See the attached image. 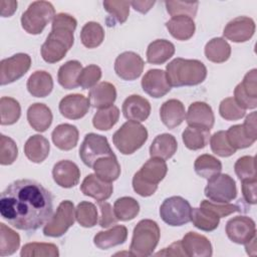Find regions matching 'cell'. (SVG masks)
Returning <instances> with one entry per match:
<instances>
[{
    "mask_svg": "<svg viewBox=\"0 0 257 257\" xmlns=\"http://www.w3.org/2000/svg\"><path fill=\"white\" fill-rule=\"evenodd\" d=\"M52 213V194L34 180L14 181L1 193V217L18 230L36 231L46 224Z\"/></svg>",
    "mask_w": 257,
    "mask_h": 257,
    "instance_id": "6da1fadb",
    "label": "cell"
},
{
    "mask_svg": "<svg viewBox=\"0 0 257 257\" xmlns=\"http://www.w3.org/2000/svg\"><path fill=\"white\" fill-rule=\"evenodd\" d=\"M76 19L67 13H58L52 20L51 32L41 46V56L45 62L60 61L72 47L73 32L76 28Z\"/></svg>",
    "mask_w": 257,
    "mask_h": 257,
    "instance_id": "7a4b0ae2",
    "label": "cell"
},
{
    "mask_svg": "<svg viewBox=\"0 0 257 257\" xmlns=\"http://www.w3.org/2000/svg\"><path fill=\"white\" fill-rule=\"evenodd\" d=\"M166 75L171 86H193L206 79L207 68L200 60L178 57L167 64Z\"/></svg>",
    "mask_w": 257,
    "mask_h": 257,
    "instance_id": "3957f363",
    "label": "cell"
},
{
    "mask_svg": "<svg viewBox=\"0 0 257 257\" xmlns=\"http://www.w3.org/2000/svg\"><path fill=\"white\" fill-rule=\"evenodd\" d=\"M168 167L165 160L151 158L143 165L141 170L134 175V191L142 197L154 195L158 189L159 183L166 177Z\"/></svg>",
    "mask_w": 257,
    "mask_h": 257,
    "instance_id": "277c9868",
    "label": "cell"
},
{
    "mask_svg": "<svg viewBox=\"0 0 257 257\" xmlns=\"http://www.w3.org/2000/svg\"><path fill=\"white\" fill-rule=\"evenodd\" d=\"M161 236L160 227L151 219L141 220L134 228L130 246V255L147 257L153 254Z\"/></svg>",
    "mask_w": 257,
    "mask_h": 257,
    "instance_id": "5b68a950",
    "label": "cell"
},
{
    "mask_svg": "<svg viewBox=\"0 0 257 257\" xmlns=\"http://www.w3.org/2000/svg\"><path fill=\"white\" fill-rule=\"evenodd\" d=\"M148 140V131L140 122L128 120L124 122L112 136L115 148L122 155H132Z\"/></svg>",
    "mask_w": 257,
    "mask_h": 257,
    "instance_id": "8992f818",
    "label": "cell"
},
{
    "mask_svg": "<svg viewBox=\"0 0 257 257\" xmlns=\"http://www.w3.org/2000/svg\"><path fill=\"white\" fill-rule=\"evenodd\" d=\"M55 10L53 5L48 1H34L27 10L22 13V28L29 34H40L45 26L53 20Z\"/></svg>",
    "mask_w": 257,
    "mask_h": 257,
    "instance_id": "52a82bcc",
    "label": "cell"
},
{
    "mask_svg": "<svg viewBox=\"0 0 257 257\" xmlns=\"http://www.w3.org/2000/svg\"><path fill=\"white\" fill-rule=\"evenodd\" d=\"M191 211L192 207L186 199L180 196H172L161 205L160 216L166 224L177 227L191 221Z\"/></svg>",
    "mask_w": 257,
    "mask_h": 257,
    "instance_id": "ba28073f",
    "label": "cell"
},
{
    "mask_svg": "<svg viewBox=\"0 0 257 257\" xmlns=\"http://www.w3.org/2000/svg\"><path fill=\"white\" fill-rule=\"evenodd\" d=\"M75 219V209L71 201H62L56 212L46 222L43 227V234L47 237H60L73 225Z\"/></svg>",
    "mask_w": 257,
    "mask_h": 257,
    "instance_id": "9c48e42d",
    "label": "cell"
},
{
    "mask_svg": "<svg viewBox=\"0 0 257 257\" xmlns=\"http://www.w3.org/2000/svg\"><path fill=\"white\" fill-rule=\"evenodd\" d=\"M105 156H114L107 139L93 133L85 135L79 148V157L82 163L85 166L92 168L97 159Z\"/></svg>",
    "mask_w": 257,
    "mask_h": 257,
    "instance_id": "30bf717a",
    "label": "cell"
},
{
    "mask_svg": "<svg viewBox=\"0 0 257 257\" xmlns=\"http://www.w3.org/2000/svg\"><path fill=\"white\" fill-rule=\"evenodd\" d=\"M205 196L212 202L229 203L237 196L234 179L228 174H219L208 180L204 190Z\"/></svg>",
    "mask_w": 257,
    "mask_h": 257,
    "instance_id": "8fae6325",
    "label": "cell"
},
{
    "mask_svg": "<svg viewBox=\"0 0 257 257\" xmlns=\"http://www.w3.org/2000/svg\"><path fill=\"white\" fill-rule=\"evenodd\" d=\"M31 66L27 53H16L0 61V84L6 85L21 78Z\"/></svg>",
    "mask_w": 257,
    "mask_h": 257,
    "instance_id": "7c38bea8",
    "label": "cell"
},
{
    "mask_svg": "<svg viewBox=\"0 0 257 257\" xmlns=\"http://www.w3.org/2000/svg\"><path fill=\"white\" fill-rule=\"evenodd\" d=\"M144 66L143 58L134 51L120 53L114 61V71L123 80H135L140 77Z\"/></svg>",
    "mask_w": 257,
    "mask_h": 257,
    "instance_id": "4fadbf2b",
    "label": "cell"
},
{
    "mask_svg": "<svg viewBox=\"0 0 257 257\" xmlns=\"http://www.w3.org/2000/svg\"><path fill=\"white\" fill-rule=\"evenodd\" d=\"M228 238L236 244H245L256 236L255 222L247 216H237L226 224Z\"/></svg>",
    "mask_w": 257,
    "mask_h": 257,
    "instance_id": "5bb4252c",
    "label": "cell"
},
{
    "mask_svg": "<svg viewBox=\"0 0 257 257\" xmlns=\"http://www.w3.org/2000/svg\"><path fill=\"white\" fill-rule=\"evenodd\" d=\"M255 32V22L247 16H238L227 23L224 28V36L237 43L248 41Z\"/></svg>",
    "mask_w": 257,
    "mask_h": 257,
    "instance_id": "9a60e30c",
    "label": "cell"
},
{
    "mask_svg": "<svg viewBox=\"0 0 257 257\" xmlns=\"http://www.w3.org/2000/svg\"><path fill=\"white\" fill-rule=\"evenodd\" d=\"M143 90L154 98L165 96L172 88L166 71L162 69H150L142 78Z\"/></svg>",
    "mask_w": 257,
    "mask_h": 257,
    "instance_id": "2e32d148",
    "label": "cell"
},
{
    "mask_svg": "<svg viewBox=\"0 0 257 257\" xmlns=\"http://www.w3.org/2000/svg\"><path fill=\"white\" fill-rule=\"evenodd\" d=\"M186 120L189 126L200 127L211 131L215 122L212 107L204 101L193 102L186 113Z\"/></svg>",
    "mask_w": 257,
    "mask_h": 257,
    "instance_id": "e0dca14e",
    "label": "cell"
},
{
    "mask_svg": "<svg viewBox=\"0 0 257 257\" xmlns=\"http://www.w3.org/2000/svg\"><path fill=\"white\" fill-rule=\"evenodd\" d=\"M52 177L58 186L68 189L78 184L80 170L75 163L69 160H62L53 166Z\"/></svg>",
    "mask_w": 257,
    "mask_h": 257,
    "instance_id": "ac0fdd59",
    "label": "cell"
},
{
    "mask_svg": "<svg viewBox=\"0 0 257 257\" xmlns=\"http://www.w3.org/2000/svg\"><path fill=\"white\" fill-rule=\"evenodd\" d=\"M89 100L84 95L72 93L64 96L59 102L60 113L68 119H79L89 109Z\"/></svg>",
    "mask_w": 257,
    "mask_h": 257,
    "instance_id": "d6986e66",
    "label": "cell"
},
{
    "mask_svg": "<svg viewBox=\"0 0 257 257\" xmlns=\"http://www.w3.org/2000/svg\"><path fill=\"white\" fill-rule=\"evenodd\" d=\"M181 242L188 257H210L213 254L212 244L204 235L188 232Z\"/></svg>",
    "mask_w": 257,
    "mask_h": 257,
    "instance_id": "ffe728a7",
    "label": "cell"
},
{
    "mask_svg": "<svg viewBox=\"0 0 257 257\" xmlns=\"http://www.w3.org/2000/svg\"><path fill=\"white\" fill-rule=\"evenodd\" d=\"M80 190L83 195L91 197L97 202H102L111 196L113 186L111 183L101 180L95 174H89L82 181Z\"/></svg>",
    "mask_w": 257,
    "mask_h": 257,
    "instance_id": "44dd1931",
    "label": "cell"
},
{
    "mask_svg": "<svg viewBox=\"0 0 257 257\" xmlns=\"http://www.w3.org/2000/svg\"><path fill=\"white\" fill-rule=\"evenodd\" d=\"M121 109L126 119L141 122L149 117L151 113V103L141 95L132 94L124 99Z\"/></svg>",
    "mask_w": 257,
    "mask_h": 257,
    "instance_id": "7402d4cb",
    "label": "cell"
},
{
    "mask_svg": "<svg viewBox=\"0 0 257 257\" xmlns=\"http://www.w3.org/2000/svg\"><path fill=\"white\" fill-rule=\"evenodd\" d=\"M116 99L115 86L107 81H101L93 86L88 93V100L95 108H105L113 105Z\"/></svg>",
    "mask_w": 257,
    "mask_h": 257,
    "instance_id": "603a6c76",
    "label": "cell"
},
{
    "mask_svg": "<svg viewBox=\"0 0 257 257\" xmlns=\"http://www.w3.org/2000/svg\"><path fill=\"white\" fill-rule=\"evenodd\" d=\"M160 116L163 123L170 130L179 126L186 117L185 105L179 99H169L160 108Z\"/></svg>",
    "mask_w": 257,
    "mask_h": 257,
    "instance_id": "cb8c5ba5",
    "label": "cell"
},
{
    "mask_svg": "<svg viewBox=\"0 0 257 257\" xmlns=\"http://www.w3.org/2000/svg\"><path fill=\"white\" fill-rule=\"evenodd\" d=\"M127 229L123 225H115L106 231H99L93 237L94 245L102 250L121 245L126 241Z\"/></svg>",
    "mask_w": 257,
    "mask_h": 257,
    "instance_id": "d4e9b609",
    "label": "cell"
},
{
    "mask_svg": "<svg viewBox=\"0 0 257 257\" xmlns=\"http://www.w3.org/2000/svg\"><path fill=\"white\" fill-rule=\"evenodd\" d=\"M78 130L69 123L58 124L52 132V142L61 151H70L76 147L78 142Z\"/></svg>",
    "mask_w": 257,
    "mask_h": 257,
    "instance_id": "484cf974",
    "label": "cell"
},
{
    "mask_svg": "<svg viewBox=\"0 0 257 257\" xmlns=\"http://www.w3.org/2000/svg\"><path fill=\"white\" fill-rule=\"evenodd\" d=\"M27 120L33 130L43 133L51 125L52 112L46 104L36 102L28 107Z\"/></svg>",
    "mask_w": 257,
    "mask_h": 257,
    "instance_id": "4316f807",
    "label": "cell"
},
{
    "mask_svg": "<svg viewBox=\"0 0 257 257\" xmlns=\"http://www.w3.org/2000/svg\"><path fill=\"white\" fill-rule=\"evenodd\" d=\"M166 27L174 38L181 41L189 40L196 30L194 19L185 15L172 17L166 22Z\"/></svg>",
    "mask_w": 257,
    "mask_h": 257,
    "instance_id": "83f0119b",
    "label": "cell"
},
{
    "mask_svg": "<svg viewBox=\"0 0 257 257\" xmlns=\"http://www.w3.org/2000/svg\"><path fill=\"white\" fill-rule=\"evenodd\" d=\"M50 145L47 139L40 135L31 136L24 145V154L35 164L42 163L49 155Z\"/></svg>",
    "mask_w": 257,
    "mask_h": 257,
    "instance_id": "f1b7e54d",
    "label": "cell"
},
{
    "mask_svg": "<svg viewBox=\"0 0 257 257\" xmlns=\"http://www.w3.org/2000/svg\"><path fill=\"white\" fill-rule=\"evenodd\" d=\"M26 86L32 96L45 97L52 91L53 79L47 71L37 70L29 76Z\"/></svg>",
    "mask_w": 257,
    "mask_h": 257,
    "instance_id": "f546056e",
    "label": "cell"
},
{
    "mask_svg": "<svg viewBox=\"0 0 257 257\" xmlns=\"http://www.w3.org/2000/svg\"><path fill=\"white\" fill-rule=\"evenodd\" d=\"M178 149L177 140L173 135L162 134L155 138L150 146L151 158H159L162 160L171 159Z\"/></svg>",
    "mask_w": 257,
    "mask_h": 257,
    "instance_id": "4dcf8cb0",
    "label": "cell"
},
{
    "mask_svg": "<svg viewBox=\"0 0 257 257\" xmlns=\"http://www.w3.org/2000/svg\"><path fill=\"white\" fill-rule=\"evenodd\" d=\"M175 53V45L166 39L151 42L147 49V60L152 64H163Z\"/></svg>",
    "mask_w": 257,
    "mask_h": 257,
    "instance_id": "1f68e13d",
    "label": "cell"
},
{
    "mask_svg": "<svg viewBox=\"0 0 257 257\" xmlns=\"http://www.w3.org/2000/svg\"><path fill=\"white\" fill-rule=\"evenodd\" d=\"M95 175L105 182H113L120 175V166L114 156H105L97 159L92 166Z\"/></svg>",
    "mask_w": 257,
    "mask_h": 257,
    "instance_id": "d6a6232c",
    "label": "cell"
},
{
    "mask_svg": "<svg viewBox=\"0 0 257 257\" xmlns=\"http://www.w3.org/2000/svg\"><path fill=\"white\" fill-rule=\"evenodd\" d=\"M82 70V65L77 60H69L62 64L57 73L58 83L65 89H73L79 86L78 76Z\"/></svg>",
    "mask_w": 257,
    "mask_h": 257,
    "instance_id": "836d02e7",
    "label": "cell"
},
{
    "mask_svg": "<svg viewBox=\"0 0 257 257\" xmlns=\"http://www.w3.org/2000/svg\"><path fill=\"white\" fill-rule=\"evenodd\" d=\"M191 222L196 228L205 232H211L219 226L220 217L207 208H193L191 211Z\"/></svg>",
    "mask_w": 257,
    "mask_h": 257,
    "instance_id": "e575fe53",
    "label": "cell"
},
{
    "mask_svg": "<svg viewBox=\"0 0 257 257\" xmlns=\"http://www.w3.org/2000/svg\"><path fill=\"white\" fill-rule=\"evenodd\" d=\"M205 55L214 63L225 62L231 55V46L224 38L215 37L206 43Z\"/></svg>",
    "mask_w": 257,
    "mask_h": 257,
    "instance_id": "d590c367",
    "label": "cell"
},
{
    "mask_svg": "<svg viewBox=\"0 0 257 257\" xmlns=\"http://www.w3.org/2000/svg\"><path fill=\"white\" fill-rule=\"evenodd\" d=\"M194 169L198 176L209 180L221 173L222 163L214 156L204 154L196 159Z\"/></svg>",
    "mask_w": 257,
    "mask_h": 257,
    "instance_id": "8d00e7d4",
    "label": "cell"
},
{
    "mask_svg": "<svg viewBox=\"0 0 257 257\" xmlns=\"http://www.w3.org/2000/svg\"><path fill=\"white\" fill-rule=\"evenodd\" d=\"M130 1H103V7L108 13V18L106 19L107 25L111 26L115 23H124L130 14Z\"/></svg>",
    "mask_w": 257,
    "mask_h": 257,
    "instance_id": "74e56055",
    "label": "cell"
},
{
    "mask_svg": "<svg viewBox=\"0 0 257 257\" xmlns=\"http://www.w3.org/2000/svg\"><path fill=\"white\" fill-rule=\"evenodd\" d=\"M210 131L188 126L182 134V140L186 148L192 151H197L205 148L209 142Z\"/></svg>",
    "mask_w": 257,
    "mask_h": 257,
    "instance_id": "f35d334b",
    "label": "cell"
},
{
    "mask_svg": "<svg viewBox=\"0 0 257 257\" xmlns=\"http://www.w3.org/2000/svg\"><path fill=\"white\" fill-rule=\"evenodd\" d=\"M104 39V30L102 26L94 21H89L83 25L80 31V40L86 48H95L99 46Z\"/></svg>",
    "mask_w": 257,
    "mask_h": 257,
    "instance_id": "ab89813d",
    "label": "cell"
},
{
    "mask_svg": "<svg viewBox=\"0 0 257 257\" xmlns=\"http://www.w3.org/2000/svg\"><path fill=\"white\" fill-rule=\"evenodd\" d=\"M21 115V107L19 102L9 96L0 98V123L2 125H10L15 123Z\"/></svg>",
    "mask_w": 257,
    "mask_h": 257,
    "instance_id": "60d3db41",
    "label": "cell"
},
{
    "mask_svg": "<svg viewBox=\"0 0 257 257\" xmlns=\"http://www.w3.org/2000/svg\"><path fill=\"white\" fill-rule=\"evenodd\" d=\"M113 211L117 220L130 221L138 216L140 205L138 201L132 197H121L114 202Z\"/></svg>",
    "mask_w": 257,
    "mask_h": 257,
    "instance_id": "b9f144b4",
    "label": "cell"
},
{
    "mask_svg": "<svg viewBox=\"0 0 257 257\" xmlns=\"http://www.w3.org/2000/svg\"><path fill=\"white\" fill-rule=\"evenodd\" d=\"M20 246V236L14 230L0 223V255L8 256L17 251Z\"/></svg>",
    "mask_w": 257,
    "mask_h": 257,
    "instance_id": "7bdbcfd3",
    "label": "cell"
},
{
    "mask_svg": "<svg viewBox=\"0 0 257 257\" xmlns=\"http://www.w3.org/2000/svg\"><path fill=\"white\" fill-rule=\"evenodd\" d=\"M119 118V109L115 105L98 109L92 118V124L96 130L108 131Z\"/></svg>",
    "mask_w": 257,
    "mask_h": 257,
    "instance_id": "ee69618b",
    "label": "cell"
},
{
    "mask_svg": "<svg viewBox=\"0 0 257 257\" xmlns=\"http://www.w3.org/2000/svg\"><path fill=\"white\" fill-rule=\"evenodd\" d=\"M22 257H58L59 251L55 244L52 243H27L20 252Z\"/></svg>",
    "mask_w": 257,
    "mask_h": 257,
    "instance_id": "f6af8a7d",
    "label": "cell"
},
{
    "mask_svg": "<svg viewBox=\"0 0 257 257\" xmlns=\"http://www.w3.org/2000/svg\"><path fill=\"white\" fill-rule=\"evenodd\" d=\"M75 219L77 223L84 228H91L97 223V210L94 204L82 201L75 209Z\"/></svg>",
    "mask_w": 257,
    "mask_h": 257,
    "instance_id": "bcb514c9",
    "label": "cell"
},
{
    "mask_svg": "<svg viewBox=\"0 0 257 257\" xmlns=\"http://www.w3.org/2000/svg\"><path fill=\"white\" fill-rule=\"evenodd\" d=\"M226 136L229 144L234 150L249 148L256 142V140L247 135L242 124H235L230 126L226 132Z\"/></svg>",
    "mask_w": 257,
    "mask_h": 257,
    "instance_id": "7dc6e473",
    "label": "cell"
},
{
    "mask_svg": "<svg viewBox=\"0 0 257 257\" xmlns=\"http://www.w3.org/2000/svg\"><path fill=\"white\" fill-rule=\"evenodd\" d=\"M210 147L215 155L222 158L230 157L236 153V150L229 144L225 131H219L210 138Z\"/></svg>",
    "mask_w": 257,
    "mask_h": 257,
    "instance_id": "c3c4849f",
    "label": "cell"
},
{
    "mask_svg": "<svg viewBox=\"0 0 257 257\" xmlns=\"http://www.w3.org/2000/svg\"><path fill=\"white\" fill-rule=\"evenodd\" d=\"M168 13L174 17L179 15L189 16L194 19L197 14L199 2H184V1H166L165 2Z\"/></svg>",
    "mask_w": 257,
    "mask_h": 257,
    "instance_id": "681fc988",
    "label": "cell"
},
{
    "mask_svg": "<svg viewBox=\"0 0 257 257\" xmlns=\"http://www.w3.org/2000/svg\"><path fill=\"white\" fill-rule=\"evenodd\" d=\"M234 170L240 181L255 180V158L252 156H243L239 158L234 165Z\"/></svg>",
    "mask_w": 257,
    "mask_h": 257,
    "instance_id": "f907efd6",
    "label": "cell"
},
{
    "mask_svg": "<svg viewBox=\"0 0 257 257\" xmlns=\"http://www.w3.org/2000/svg\"><path fill=\"white\" fill-rule=\"evenodd\" d=\"M219 113L226 120H238L245 115L246 109L242 108L233 97H227L220 102Z\"/></svg>",
    "mask_w": 257,
    "mask_h": 257,
    "instance_id": "816d5d0a",
    "label": "cell"
},
{
    "mask_svg": "<svg viewBox=\"0 0 257 257\" xmlns=\"http://www.w3.org/2000/svg\"><path fill=\"white\" fill-rule=\"evenodd\" d=\"M18 156L16 143L9 137L1 135L0 137V164L8 166L13 164Z\"/></svg>",
    "mask_w": 257,
    "mask_h": 257,
    "instance_id": "f5cc1de1",
    "label": "cell"
},
{
    "mask_svg": "<svg viewBox=\"0 0 257 257\" xmlns=\"http://www.w3.org/2000/svg\"><path fill=\"white\" fill-rule=\"evenodd\" d=\"M101 77V69L95 64H89L82 68L78 76V84L83 89L92 88L97 84Z\"/></svg>",
    "mask_w": 257,
    "mask_h": 257,
    "instance_id": "db71d44e",
    "label": "cell"
},
{
    "mask_svg": "<svg viewBox=\"0 0 257 257\" xmlns=\"http://www.w3.org/2000/svg\"><path fill=\"white\" fill-rule=\"evenodd\" d=\"M200 207L207 208V209L211 210L216 215H218L220 218H223V217L231 215L232 213L241 211V207H239L238 205H233V204H229V203H216V202H212L209 200H203L200 204Z\"/></svg>",
    "mask_w": 257,
    "mask_h": 257,
    "instance_id": "11a10c76",
    "label": "cell"
},
{
    "mask_svg": "<svg viewBox=\"0 0 257 257\" xmlns=\"http://www.w3.org/2000/svg\"><path fill=\"white\" fill-rule=\"evenodd\" d=\"M256 79H257V70L255 68H253L252 70L248 71L242 82H240V85L243 89V91L250 97L252 98H257V83H256Z\"/></svg>",
    "mask_w": 257,
    "mask_h": 257,
    "instance_id": "9f6ffc18",
    "label": "cell"
},
{
    "mask_svg": "<svg viewBox=\"0 0 257 257\" xmlns=\"http://www.w3.org/2000/svg\"><path fill=\"white\" fill-rule=\"evenodd\" d=\"M98 206L101 212L100 215V219H99V225L102 228H107L109 226H111L112 224H115L118 220L115 217L114 211L111 207V205L107 202H98Z\"/></svg>",
    "mask_w": 257,
    "mask_h": 257,
    "instance_id": "6f0895ef",
    "label": "cell"
},
{
    "mask_svg": "<svg viewBox=\"0 0 257 257\" xmlns=\"http://www.w3.org/2000/svg\"><path fill=\"white\" fill-rule=\"evenodd\" d=\"M233 98L244 109H254L257 106V98H252L248 96L243 91L240 83L235 87Z\"/></svg>",
    "mask_w": 257,
    "mask_h": 257,
    "instance_id": "680465c9",
    "label": "cell"
},
{
    "mask_svg": "<svg viewBox=\"0 0 257 257\" xmlns=\"http://www.w3.org/2000/svg\"><path fill=\"white\" fill-rule=\"evenodd\" d=\"M256 185H257L256 179L242 181L243 198L246 201V203L250 205L256 204Z\"/></svg>",
    "mask_w": 257,
    "mask_h": 257,
    "instance_id": "91938a15",
    "label": "cell"
},
{
    "mask_svg": "<svg viewBox=\"0 0 257 257\" xmlns=\"http://www.w3.org/2000/svg\"><path fill=\"white\" fill-rule=\"evenodd\" d=\"M157 256H186V253L183 249L182 242L176 241L172 243L169 247L164 248L162 251L156 253Z\"/></svg>",
    "mask_w": 257,
    "mask_h": 257,
    "instance_id": "94428289",
    "label": "cell"
},
{
    "mask_svg": "<svg viewBox=\"0 0 257 257\" xmlns=\"http://www.w3.org/2000/svg\"><path fill=\"white\" fill-rule=\"evenodd\" d=\"M256 111L251 112L249 115L246 116L244 123L242 124L245 132L249 137L256 140L257 139V133H256Z\"/></svg>",
    "mask_w": 257,
    "mask_h": 257,
    "instance_id": "6125c7cd",
    "label": "cell"
},
{
    "mask_svg": "<svg viewBox=\"0 0 257 257\" xmlns=\"http://www.w3.org/2000/svg\"><path fill=\"white\" fill-rule=\"evenodd\" d=\"M1 7V16L2 17H10L14 14L17 9V1L14 0H2L0 2Z\"/></svg>",
    "mask_w": 257,
    "mask_h": 257,
    "instance_id": "be15d7a7",
    "label": "cell"
},
{
    "mask_svg": "<svg viewBox=\"0 0 257 257\" xmlns=\"http://www.w3.org/2000/svg\"><path fill=\"white\" fill-rule=\"evenodd\" d=\"M130 4L136 11L146 14L154 6L155 1H131Z\"/></svg>",
    "mask_w": 257,
    "mask_h": 257,
    "instance_id": "e7e4bbea",
    "label": "cell"
},
{
    "mask_svg": "<svg viewBox=\"0 0 257 257\" xmlns=\"http://www.w3.org/2000/svg\"><path fill=\"white\" fill-rule=\"evenodd\" d=\"M245 249H246V252L249 254V255H252L254 256L256 254V236L254 238H252L249 242L245 243Z\"/></svg>",
    "mask_w": 257,
    "mask_h": 257,
    "instance_id": "03108f58",
    "label": "cell"
}]
</instances>
